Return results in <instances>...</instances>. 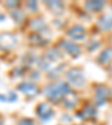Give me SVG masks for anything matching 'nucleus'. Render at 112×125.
<instances>
[{
  "label": "nucleus",
  "instance_id": "obj_1",
  "mask_svg": "<svg viewBox=\"0 0 112 125\" xmlns=\"http://www.w3.org/2000/svg\"><path fill=\"white\" fill-rule=\"evenodd\" d=\"M16 44V39L11 35H0V48L1 49H9Z\"/></svg>",
  "mask_w": 112,
  "mask_h": 125
},
{
  "label": "nucleus",
  "instance_id": "obj_2",
  "mask_svg": "<svg viewBox=\"0 0 112 125\" xmlns=\"http://www.w3.org/2000/svg\"><path fill=\"white\" fill-rule=\"evenodd\" d=\"M66 89H68V88L66 87V85H64V84H60V87H58V85H55L50 88V92H48L47 95L50 96V97H53V98H56V97L61 96L62 93L66 92Z\"/></svg>",
  "mask_w": 112,
  "mask_h": 125
},
{
  "label": "nucleus",
  "instance_id": "obj_3",
  "mask_svg": "<svg viewBox=\"0 0 112 125\" xmlns=\"http://www.w3.org/2000/svg\"><path fill=\"white\" fill-rule=\"evenodd\" d=\"M53 114V111L47 104H42L38 107V115L43 120H48Z\"/></svg>",
  "mask_w": 112,
  "mask_h": 125
},
{
  "label": "nucleus",
  "instance_id": "obj_4",
  "mask_svg": "<svg viewBox=\"0 0 112 125\" xmlns=\"http://www.w3.org/2000/svg\"><path fill=\"white\" fill-rule=\"evenodd\" d=\"M19 89H21V92L26 94H29V95H34V94L37 93V88L35 87L34 85L31 84H28V83H25V84H21L19 86Z\"/></svg>",
  "mask_w": 112,
  "mask_h": 125
},
{
  "label": "nucleus",
  "instance_id": "obj_5",
  "mask_svg": "<svg viewBox=\"0 0 112 125\" xmlns=\"http://www.w3.org/2000/svg\"><path fill=\"white\" fill-rule=\"evenodd\" d=\"M84 34V30L82 29V27H74L72 30L70 31V35L73 38H82Z\"/></svg>",
  "mask_w": 112,
  "mask_h": 125
},
{
  "label": "nucleus",
  "instance_id": "obj_6",
  "mask_svg": "<svg viewBox=\"0 0 112 125\" xmlns=\"http://www.w3.org/2000/svg\"><path fill=\"white\" fill-rule=\"evenodd\" d=\"M100 25H101L102 29H109L112 27V18L109 17H105V18H102V20L100 21Z\"/></svg>",
  "mask_w": 112,
  "mask_h": 125
},
{
  "label": "nucleus",
  "instance_id": "obj_7",
  "mask_svg": "<svg viewBox=\"0 0 112 125\" xmlns=\"http://www.w3.org/2000/svg\"><path fill=\"white\" fill-rule=\"evenodd\" d=\"M18 125H34V123L30 120H23V121H20V123Z\"/></svg>",
  "mask_w": 112,
  "mask_h": 125
},
{
  "label": "nucleus",
  "instance_id": "obj_8",
  "mask_svg": "<svg viewBox=\"0 0 112 125\" xmlns=\"http://www.w3.org/2000/svg\"><path fill=\"white\" fill-rule=\"evenodd\" d=\"M0 125H2V121L0 120Z\"/></svg>",
  "mask_w": 112,
  "mask_h": 125
}]
</instances>
